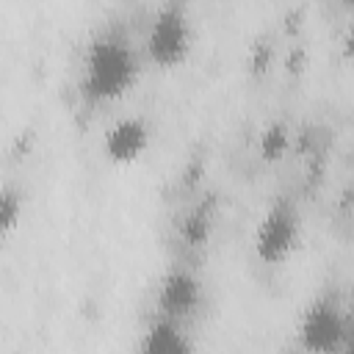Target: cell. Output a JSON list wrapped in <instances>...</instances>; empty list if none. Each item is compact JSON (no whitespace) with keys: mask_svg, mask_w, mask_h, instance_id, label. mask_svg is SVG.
Returning <instances> with one entry per match:
<instances>
[{"mask_svg":"<svg viewBox=\"0 0 354 354\" xmlns=\"http://www.w3.org/2000/svg\"><path fill=\"white\" fill-rule=\"evenodd\" d=\"M25 213V194L17 185H0V241L8 238Z\"/></svg>","mask_w":354,"mask_h":354,"instance_id":"9c48e42d","label":"cell"},{"mask_svg":"<svg viewBox=\"0 0 354 354\" xmlns=\"http://www.w3.org/2000/svg\"><path fill=\"white\" fill-rule=\"evenodd\" d=\"M210 232H213V213L207 205H196L191 207L183 221H180V238L188 249H199L210 241Z\"/></svg>","mask_w":354,"mask_h":354,"instance_id":"ba28073f","label":"cell"},{"mask_svg":"<svg viewBox=\"0 0 354 354\" xmlns=\"http://www.w3.org/2000/svg\"><path fill=\"white\" fill-rule=\"evenodd\" d=\"M299 238H301V218L296 205L288 199H277L257 221L254 254L266 266H279L296 252Z\"/></svg>","mask_w":354,"mask_h":354,"instance_id":"277c9868","label":"cell"},{"mask_svg":"<svg viewBox=\"0 0 354 354\" xmlns=\"http://www.w3.org/2000/svg\"><path fill=\"white\" fill-rule=\"evenodd\" d=\"M290 147V138H288V127L285 124H268L263 133H260V155L263 160H279Z\"/></svg>","mask_w":354,"mask_h":354,"instance_id":"30bf717a","label":"cell"},{"mask_svg":"<svg viewBox=\"0 0 354 354\" xmlns=\"http://www.w3.org/2000/svg\"><path fill=\"white\" fill-rule=\"evenodd\" d=\"M202 307V279L191 268H171L160 285H158V313L177 318V321H191Z\"/></svg>","mask_w":354,"mask_h":354,"instance_id":"5b68a950","label":"cell"},{"mask_svg":"<svg viewBox=\"0 0 354 354\" xmlns=\"http://www.w3.org/2000/svg\"><path fill=\"white\" fill-rule=\"evenodd\" d=\"M343 3H348V0H343Z\"/></svg>","mask_w":354,"mask_h":354,"instance_id":"8fae6325","label":"cell"},{"mask_svg":"<svg viewBox=\"0 0 354 354\" xmlns=\"http://www.w3.org/2000/svg\"><path fill=\"white\" fill-rule=\"evenodd\" d=\"M299 346L315 354H337L348 346V315L335 296H315L296 326Z\"/></svg>","mask_w":354,"mask_h":354,"instance_id":"3957f363","label":"cell"},{"mask_svg":"<svg viewBox=\"0 0 354 354\" xmlns=\"http://www.w3.org/2000/svg\"><path fill=\"white\" fill-rule=\"evenodd\" d=\"M194 348L191 335L185 332V321L169 318V315H155L141 337V351L144 354H188Z\"/></svg>","mask_w":354,"mask_h":354,"instance_id":"52a82bcc","label":"cell"},{"mask_svg":"<svg viewBox=\"0 0 354 354\" xmlns=\"http://www.w3.org/2000/svg\"><path fill=\"white\" fill-rule=\"evenodd\" d=\"M152 144V130L141 116L116 119L102 136V155L116 166L136 163Z\"/></svg>","mask_w":354,"mask_h":354,"instance_id":"8992f818","label":"cell"},{"mask_svg":"<svg viewBox=\"0 0 354 354\" xmlns=\"http://www.w3.org/2000/svg\"><path fill=\"white\" fill-rule=\"evenodd\" d=\"M136 77L138 58L130 47V39L119 30H105L86 50L80 69V94L91 105L113 102L133 88Z\"/></svg>","mask_w":354,"mask_h":354,"instance_id":"6da1fadb","label":"cell"},{"mask_svg":"<svg viewBox=\"0 0 354 354\" xmlns=\"http://www.w3.org/2000/svg\"><path fill=\"white\" fill-rule=\"evenodd\" d=\"M191 41H194V30L185 3L180 0L163 3L155 11L147 30V41H144L147 58L160 69H174L188 58Z\"/></svg>","mask_w":354,"mask_h":354,"instance_id":"7a4b0ae2","label":"cell"}]
</instances>
